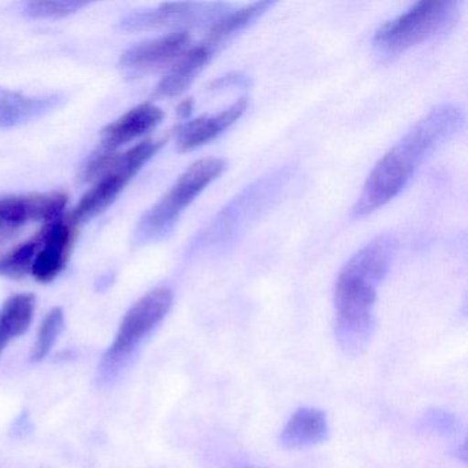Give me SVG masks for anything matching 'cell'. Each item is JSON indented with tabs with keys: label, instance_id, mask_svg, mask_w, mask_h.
<instances>
[{
	"label": "cell",
	"instance_id": "obj_15",
	"mask_svg": "<svg viewBox=\"0 0 468 468\" xmlns=\"http://www.w3.org/2000/svg\"><path fill=\"white\" fill-rule=\"evenodd\" d=\"M215 53V48L207 43H202V45L186 51L180 57L179 61L166 73L165 78L158 83L154 92L155 97L175 98L182 95L201 75L202 70L209 64Z\"/></svg>",
	"mask_w": 468,
	"mask_h": 468
},
{
	"label": "cell",
	"instance_id": "obj_8",
	"mask_svg": "<svg viewBox=\"0 0 468 468\" xmlns=\"http://www.w3.org/2000/svg\"><path fill=\"white\" fill-rule=\"evenodd\" d=\"M229 4H164L157 9L131 13L120 21V28L124 32L157 31L163 28H179L187 31V27H201L220 20L231 12Z\"/></svg>",
	"mask_w": 468,
	"mask_h": 468
},
{
	"label": "cell",
	"instance_id": "obj_12",
	"mask_svg": "<svg viewBox=\"0 0 468 468\" xmlns=\"http://www.w3.org/2000/svg\"><path fill=\"white\" fill-rule=\"evenodd\" d=\"M248 109V100L240 98L229 108L212 116H202L186 122L177 130V149L182 153L198 149L229 130Z\"/></svg>",
	"mask_w": 468,
	"mask_h": 468
},
{
	"label": "cell",
	"instance_id": "obj_1",
	"mask_svg": "<svg viewBox=\"0 0 468 468\" xmlns=\"http://www.w3.org/2000/svg\"><path fill=\"white\" fill-rule=\"evenodd\" d=\"M464 116L453 105H442L419 120L372 169L353 207L364 218L396 198L410 185L421 164L462 128Z\"/></svg>",
	"mask_w": 468,
	"mask_h": 468
},
{
	"label": "cell",
	"instance_id": "obj_9",
	"mask_svg": "<svg viewBox=\"0 0 468 468\" xmlns=\"http://www.w3.org/2000/svg\"><path fill=\"white\" fill-rule=\"evenodd\" d=\"M68 197L62 193L10 196L0 198V242L9 239L27 224L59 220Z\"/></svg>",
	"mask_w": 468,
	"mask_h": 468
},
{
	"label": "cell",
	"instance_id": "obj_6",
	"mask_svg": "<svg viewBox=\"0 0 468 468\" xmlns=\"http://www.w3.org/2000/svg\"><path fill=\"white\" fill-rule=\"evenodd\" d=\"M289 177L290 174L286 171L262 177L259 182L249 186L234 201L229 202V207H224L210 224L207 234L210 248L229 245L239 238L240 232L248 229L251 221L259 218L278 198Z\"/></svg>",
	"mask_w": 468,
	"mask_h": 468
},
{
	"label": "cell",
	"instance_id": "obj_5",
	"mask_svg": "<svg viewBox=\"0 0 468 468\" xmlns=\"http://www.w3.org/2000/svg\"><path fill=\"white\" fill-rule=\"evenodd\" d=\"M163 144V141L147 139L122 154H117L109 168L98 177L94 187L84 194L72 213L70 221L78 226L97 218L103 210L108 209L124 190L125 186L157 154Z\"/></svg>",
	"mask_w": 468,
	"mask_h": 468
},
{
	"label": "cell",
	"instance_id": "obj_4",
	"mask_svg": "<svg viewBox=\"0 0 468 468\" xmlns=\"http://www.w3.org/2000/svg\"><path fill=\"white\" fill-rule=\"evenodd\" d=\"M460 4L454 0H427L413 5L399 17L383 24L374 37V46L386 56L404 53L454 26Z\"/></svg>",
	"mask_w": 468,
	"mask_h": 468
},
{
	"label": "cell",
	"instance_id": "obj_13",
	"mask_svg": "<svg viewBox=\"0 0 468 468\" xmlns=\"http://www.w3.org/2000/svg\"><path fill=\"white\" fill-rule=\"evenodd\" d=\"M163 120L164 112L158 106L142 103L122 114L102 131V146L100 149L117 153L120 147L154 130Z\"/></svg>",
	"mask_w": 468,
	"mask_h": 468
},
{
	"label": "cell",
	"instance_id": "obj_21",
	"mask_svg": "<svg viewBox=\"0 0 468 468\" xmlns=\"http://www.w3.org/2000/svg\"><path fill=\"white\" fill-rule=\"evenodd\" d=\"M89 6V2L80 0H40V2H27L24 4L26 15L31 18H42V20H58V18L69 17L76 15L84 7Z\"/></svg>",
	"mask_w": 468,
	"mask_h": 468
},
{
	"label": "cell",
	"instance_id": "obj_3",
	"mask_svg": "<svg viewBox=\"0 0 468 468\" xmlns=\"http://www.w3.org/2000/svg\"><path fill=\"white\" fill-rule=\"evenodd\" d=\"M226 165V161L221 158L210 157L202 158L186 169L168 193L139 221L135 229V243L149 245L171 234L185 210L210 183L223 174Z\"/></svg>",
	"mask_w": 468,
	"mask_h": 468
},
{
	"label": "cell",
	"instance_id": "obj_19",
	"mask_svg": "<svg viewBox=\"0 0 468 468\" xmlns=\"http://www.w3.org/2000/svg\"><path fill=\"white\" fill-rule=\"evenodd\" d=\"M43 239H45V227L31 239L16 246L6 253L0 254V276L12 281H20L31 273Z\"/></svg>",
	"mask_w": 468,
	"mask_h": 468
},
{
	"label": "cell",
	"instance_id": "obj_16",
	"mask_svg": "<svg viewBox=\"0 0 468 468\" xmlns=\"http://www.w3.org/2000/svg\"><path fill=\"white\" fill-rule=\"evenodd\" d=\"M328 435L324 412L314 408H301L292 413L282 431V443L287 448H305L323 442Z\"/></svg>",
	"mask_w": 468,
	"mask_h": 468
},
{
	"label": "cell",
	"instance_id": "obj_10",
	"mask_svg": "<svg viewBox=\"0 0 468 468\" xmlns=\"http://www.w3.org/2000/svg\"><path fill=\"white\" fill-rule=\"evenodd\" d=\"M188 45V31H175L128 48L120 59V67L131 78L147 75L182 57Z\"/></svg>",
	"mask_w": 468,
	"mask_h": 468
},
{
	"label": "cell",
	"instance_id": "obj_22",
	"mask_svg": "<svg viewBox=\"0 0 468 468\" xmlns=\"http://www.w3.org/2000/svg\"><path fill=\"white\" fill-rule=\"evenodd\" d=\"M194 103L191 100L183 101L177 108L176 113L180 119H187L191 113H193Z\"/></svg>",
	"mask_w": 468,
	"mask_h": 468
},
{
	"label": "cell",
	"instance_id": "obj_20",
	"mask_svg": "<svg viewBox=\"0 0 468 468\" xmlns=\"http://www.w3.org/2000/svg\"><path fill=\"white\" fill-rule=\"evenodd\" d=\"M65 328V314L61 308H53L48 314H46L43 322L40 323L39 331H37V344L32 352V360L39 361L45 360L54 345L58 341L61 336L62 331Z\"/></svg>",
	"mask_w": 468,
	"mask_h": 468
},
{
	"label": "cell",
	"instance_id": "obj_18",
	"mask_svg": "<svg viewBox=\"0 0 468 468\" xmlns=\"http://www.w3.org/2000/svg\"><path fill=\"white\" fill-rule=\"evenodd\" d=\"M273 2L264 0V2H256V4L248 5L242 9L231 10L226 16L216 21L210 26L209 34H207V45L212 46L216 51L220 46L226 45L232 37H237L239 32L245 31L254 21L259 20L261 16L272 7Z\"/></svg>",
	"mask_w": 468,
	"mask_h": 468
},
{
	"label": "cell",
	"instance_id": "obj_11",
	"mask_svg": "<svg viewBox=\"0 0 468 468\" xmlns=\"http://www.w3.org/2000/svg\"><path fill=\"white\" fill-rule=\"evenodd\" d=\"M76 226L72 221L56 220L45 226V239L37 251L31 273L40 283H51L69 261Z\"/></svg>",
	"mask_w": 468,
	"mask_h": 468
},
{
	"label": "cell",
	"instance_id": "obj_17",
	"mask_svg": "<svg viewBox=\"0 0 468 468\" xmlns=\"http://www.w3.org/2000/svg\"><path fill=\"white\" fill-rule=\"evenodd\" d=\"M37 309V297L31 292L12 295L0 309V353L10 342L24 335L31 327Z\"/></svg>",
	"mask_w": 468,
	"mask_h": 468
},
{
	"label": "cell",
	"instance_id": "obj_2",
	"mask_svg": "<svg viewBox=\"0 0 468 468\" xmlns=\"http://www.w3.org/2000/svg\"><path fill=\"white\" fill-rule=\"evenodd\" d=\"M397 253V239L380 235L345 264L336 279L334 305L336 333L347 349H358L368 338L377 290Z\"/></svg>",
	"mask_w": 468,
	"mask_h": 468
},
{
	"label": "cell",
	"instance_id": "obj_14",
	"mask_svg": "<svg viewBox=\"0 0 468 468\" xmlns=\"http://www.w3.org/2000/svg\"><path fill=\"white\" fill-rule=\"evenodd\" d=\"M59 95L28 97L20 92L0 89V130L15 128L40 119L61 105Z\"/></svg>",
	"mask_w": 468,
	"mask_h": 468
},
{
	"label": "cell",
	"instance_id": "obj_7",
	"mask_svg": "<svg viewBox=\"0 0 468 468\" xmlns=\"http://www.w3.org/2000/svg\"><path fill=\"white\" fill-rule=\"evenodd\" d=\"M174 303V294L168 287H157L136 301L125 314L116 338L103 357L106 371L113 372L116 366L128 360L139 345L165 319Z\"/></svg>",
	"mask_w": 468,
	"mask_h": 468
}]
</instances>
